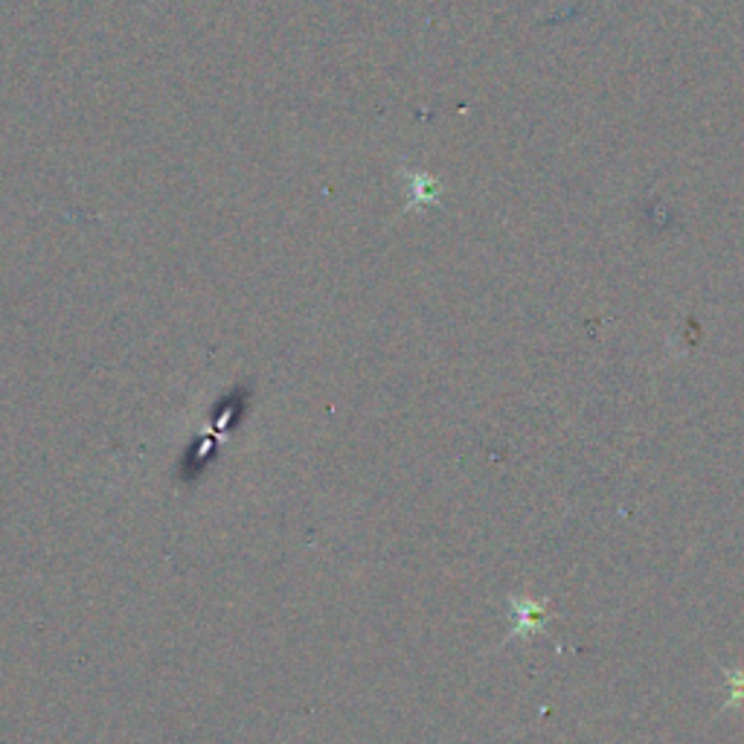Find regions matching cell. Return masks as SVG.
I'll return each instance as SVG.
<instances>
[{"label":"cell","instance_id":"obj_1","mask_svg":"<svg viewBox=\"0 0 744 744\" xmlns=\"http://www.w3.org/2000/svg\"><path fill=\"white\" fill-rule=\"evenodd\" d=\"M514 616H518V629L514 634H521V631H530L536 625L547 620V608L541 602H532V599H512Z\"/></svg>","mask_w":744,"mask_h":744}]
</instances>
